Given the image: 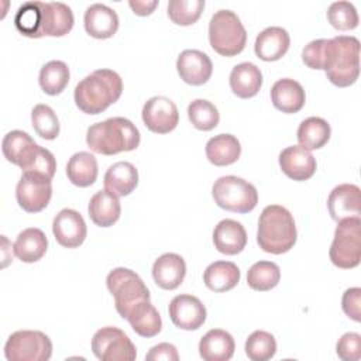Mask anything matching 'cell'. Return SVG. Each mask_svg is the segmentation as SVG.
I'll use <instances>...</instances> for the list:
<instances>
[{"label": "cell", "instance_id": "cell-9", "mask_svg": "<svg viewBox=\"0 0 361 361\" xmlns=\"http://www.w3.org/2000/svg\"><path fill=\"white\" fill-rule=\"evenodd\" d=\"M8 361H48L52 355L49 337L38 330L14 331L4 345Z\"/></svg>", "mask_w": 361, "mask_h": 361}, {"label": "cell", "instance_id": "cell-38", "mask_svg": "<svg viewBox=\"0 0 361 361\" xmlns=\"http://www.w3.org/2000/svg\"><path fill=\"white\" fill-rule=\"evenodd\" d=\"M276 353L275 337L264 330H255L245 341V354L252 361H268Z\"/></svg>", "mask_w": 361, "mask_h": 361}, {"label": "cell", "instance_id": "cell-45", "mask_svg": "<svg viewBox=\"0 0 361 361\" xmlns=\"http://www.w3.org/2000/svg\"><path fill=\"white\" fill-rule=\"evenodd\" d=\"M341 307L344 313L354 322L361 320V289L350 288L343 293Z\"/></svg>", "mask_w": 361, "mask_h": 361}, {"label": "cell", "instance_id": "cell-27", "mask_svg": "<svg viewBox=\"0 0 361 361\" xmlns=\"http://www.w3.org/2000/svg\"><path fill=\"white\" fill-rule=\"evenodd\" d=\"M228 82L235 96L250 99L259 92L262 85V73L257 65L251 62H241L231 69Z\"/></svg>", "mask_w": 361, "mask_h": 361}, {"label": "cell", "instance_id": "cell-13", "mask_svg": "<svg viewBox=\"0 0 361 361\" xmlns=\"http://www.w3.org/2000/svg\"><path fill=\"white\" fill-rule=\"evenodd\" d=\"M147 128L157 134H166L178 126L179 113L176 104L165 96L148 99L141 111Z\"/></svg>", "mask_w": 361, "mask_h": 361}, {"label": "cell", "instance_id": "cell-20", "mask_svg": "<svg viewBox=\"0 0 361 361\" xmlns=\"http://www.w3.org/2000/svg\"><path fill=\"white\" fill-rule=\"evenodd\" d=\"M83 24L86 32L99 39L113 37L118 30L117 13L106 4L94 3L90 4L83 16Z\"/></svg>", "mask_w": 361, "mask_h": 361}, {"label": "cell", "instance_id": "cell-14", "mask_svg": "<svg viewBox=\"0 0 361 361\" xmlns=\"http://www.w3.org/2000/svg\"><path fill=\"white\" fill-rule=\"evenodd\" d=\"M172 323L182 330H197L206 320V307L193 295H176L168 307Z\"/></svg>", "mask_w": 361, "mask_h": 361}, {"label": "cell", "instance_id": "cell-22", "mask_svg": "<svg viewBox=\"0 0 361 361\" xmlns=\"http://www.w3.org/2000/svg\"><path fill=\"white\" fill-rule=\"evenodd\" d=\"M290 37L282 27L272 25L262 30L255 39L254 51L262 61L271 62L281 59L289 49Z\"/></svg>", "mask_w": 361, "mask_h": 361}, {"label": "cell", "instance_id": "cell-4", "mask_svg": "<svg viewBox=\"0 0 361 361\" xmlns=\"http://www.w3.org/2000/svg\"><path fill=\"white\" fill-rule=\"evenodd\" d=\"M360 75V41L353 35L330 38V56L326 68L327 79L338 86L353 85Z\"/></svg>", "mask_w": 361, "mask_h": 361}, {"label": "cell", "instance_id": "cell-12", "mask_svg": "<svg viewBox=\"0 0 361 361\" xmlns=\"http://www.w3.org/2000/svg\"><path fill=\"white\" fill-rule=\"evenodd\" d=\"M73 27V13L62 1H38V38L62 37Z\"/></svg>", "mask_w": 361, "mask_h": 361}, {"label": "cell", "instance_id": "cell-39", "mask_svg": "<svg viewBox=\"0 0 361 361\" xmlns=\"http://www.w3.org/2000/svg\"><path fill=\"white\" fill-rule=\"evenodd\" d=\"M31 123L35 133L45 140H55L59 134V120L48 104H37L31 111Z\"/></svg>", "mask_w": 361, "mask_h": 361}, {"label": "cell", "instance_id": "cell-40", "mask_svg": "<svg viewBox=\"0 0 361 361\" xmlns=\"http://www.w3.org/2000/svg\"><path fill=\"white\" fill-rule=\"evenodd\" d=\"M204 8V0H171L168 16L178 25L195 24Z\"/></svg>", "mask_w": 361, "mask_h": 361}, {"label": "cell", "instance_id": "cell-37", "mask_svg": "<svg viewBox=\"0 0 361 361\" xmlns=\"http://www.w3.org/2000/svg\"><path fill=\"white\" fill-rule=\"evenodd\" d=\"M188 117L195 128L202 131L213 130L219 121L220 114L217 107L204 99H195L188 106Z\"/></svg>", "mask_w": 361, "mask_h": 361}, {"label": "cell", "instance_id": "cell-42", "mask_svg": "<svg viewBox=\"0 0 361 361\" xmlns=\"http://www.w3.org/2000/svg\"><path fill=\"white\" fill-rule=\"evenodd\" d=\"M330 56V39L319 38L310 41L302 51V61L312 69L326 71Z\"/></svg>", "mask_w": 361, "mask_h": 361}, {"label": "cell", "instance_id": "cell-15", "mask_svg": "<svg viewBox=\"0 0 361 361\" xmlns=\"http://www.w3.org/2000/svg\"><path fill=\"white\" fill-rule=\"evenodd\" d=\"M52 233L58 244L66 248L79 247L86 238V223L73 209H62L52 221Z\"/></svg>", "mask_w": 361, "mask_h": 361}, {"label": "cell", "instance_id": "cell-6", "mask_svg": "<svg viewBox=\"0 0 361 361\" xmlns=\"http://www.w3.org/2000/svg\"><path fill=\"white\" fill-rule=\"evenodd\" d=\"M107 289L114 298V306L123 319L140 302L149 300V290L144 281L128 268H116L106 278Z\"/></svg>", "mask_w": 361, "mask_h": 361}, {"label": "cell", "instance_id": "cell-36", "mask_svg": "<svg viewBox=\"0 0 361 361\" xmlns=\"http://www.w3.org/2000/svg\"><path fill=\"white\" fill-rule=\"evenodd\" d=\"M281 269L272 261H258L247 272V283L251 289L265 292L279 283Z\"/></svg>", "mask_w": 361, "mask_h": 361}, {"label": "cell", "instance_id": "cell-34", "mask_svg": "<svg viewBox=\"0 0 361 361\" xmlns=\"http://www.w3.org/2000/svg\"><path fill=\"white\" fill-rule=\"evenodd\" d=\"M330 124L322 117H307L299 124L298 141L305 149H319L330 140Z\"/></svg>", "mask_w": 361, "mask_h": 361}, {"label": "cell", "instance_id": "cell-26", "mask_svg": "<svg viewBox=\"0 0 361 361\" xmlns=\"http://www.w3.org/2000/svg\"><path fill=\"white\" fill-rule=\"evenodd\" d=\"M90 220L99 227H110L113 226L121 214V206L118 196L113 195L109 190L96 192L89 202L87 206Z\"/></svg>", "mask_w": 361, "mask_h": 361}, {"label": "cell", "instance_id": "cell-24", "mask_svg": "<svg viewBox=\"0 0 361 361\" xmlns=\"http://www.w3.org/2000/svg\"><path fill=\"white\" fill-rule=\"evenodd\" d=\"M271 100L275 109L282 113H298L306 100L302 85L290 78L276 80L271 87Z\"/></svg>", "mask_w": 361, "mask_h": 361}, {"label": "cell", "instance_id": "cell-25", "mask_svg": "<svg viewBox=\"0 0 361 361\" xmlns=\"http://www.w3.org/2000/svg\"><path fill=\"white\" fill-rule=\"evenodd\" d=\"M234 348L233 336L221 329L209 330L199 341V354L204 361H228Z\"/></svg>", "mask_w": 361, "mask_h": 361}, {"label": "cell", "instance_id": "cell-28", "mask_svg": "<svg viewBox=\"0 0 361 361\" xmlns=\"http://www.w3.org/2000/svg\"><path fill=\"white\" fill-rule=\"evenodd\" d=\"M104 188L116 196L130 195L138 185V171L128 161H120L109 166L104 173Z\"/></svg>", "mask_w": 361, "mask_h": 361}, {"label": "cell", "instance_id": "cell-35", "mask_svg": "<svg viewBox=\"0 0 361 361\" xmlns=\"http://www.w3.org/2000/svg\"><path fill=\"white\" fill-rule=\"evenodd\" d=\"M69 68L63 61H49L39 71V86L41 89L51 96L59 94L69 83Z\"/></svg>", "mask_w": 361, "mask_h": 361}, {"label": "cell", "instance_id": "cell-46", "mask_svg": "<svg viewBox=\"0 0 361 361\" xmlns=\"http://www.w3.org/2000/svg\"><path fill=\"white\" fill-rule=\"evenodd\" d=\"M145 360L148 361H159V360H165V361H178L179 360V354L178 350L173 344L169 343H159L158 345H154L148 354L145 355Z\"/></svg>", "mask_w": 361, "mask_h": 361}, {"label": "cell", "instance_id": "cell-33", "mask_svg": "<svg viewBox=\"0 0 361 361\" xmlns=\"http://www.w3.org/2000/svg\"><path fill=\"white\" fill-rule=\"evenodd\" d=\"M97 161L94 155L86 151L73 154L66 164L68 179L79 188L93 185L97 178Z\"/></svg>", "mask_w": 361, "mask_h": 361}, {"label": "cell", "instance_id": "cell-7", "mask_svg": "<svg viewBox=\"0 0 361 361\" xmlns=\"http://www.w3.org/2000/svg\"><path fill=\"white\" fill-rule=\"evenodd\" d=\"M212 195L219 207L234 213H248L258 203L255 186L234 175L219 178L212 188Z\"/></svg>", "mask_w": 361, "mask_h": 361}, {"label": "cell", "instance_id": "cell-17", "mask_svg": "<svg viewBox=\"0 0 361 361\" xmlns=\"http://www.w3.org/2000/svg\"><path fill=\"white\" fill-rule=\"evenodd\" d=\"M327 209L333 220L340 221L347 217H360L361 190L357 185L341 183L336 186L327 197Z\"/></svg>", "mask_w": 361, "mask_h": 361}, {"label": "cell", "instance_id": "cell-41", "mask_svg": "<svg viewBox=\"0 0 361 361\" xmlns=\"http://www.w3.org/2000/svg\"><path fill=\"white\" fill-rule=\"evenodd\" d=\"M327 20L334 28L340 31L354 30L358 25V13L353 3L340 0L329 6Z\"/></svg>", "mask_w": 361, "mask_h": 361}, {"label": "cell", "instance_id": "cell-11", "mask_svg": "<svg viewBox=\"0 0 361 361\" xmlns=\"http://www.w3.org/2000/svg\"><path fill=\"white\" fill-rule=\"evenodd\" d=\"M52 196L51 179L38 172H23L17 188L16 199L20 207L28 213L44 210Z\"/></svg>", "mask_w": 361, "mask_h": 361}, {"label": "cell", "instance_id": "cell-23", "mask_svg": "<svg viewBox=\"0 0 361 361\" xmlns=\"http://www.w3.org/2000/svg\"><path fill=\"white\" fill-rule=\"evenodd\" d=\"M213 243L219 252L235 255L247 245V231L241 223L233 219H224L214 227Z\"/></svg>", "mask_w": 361, "mask_h": 361}, {"label": "cell", "instance_id": "cell-18", "mask_svg": "<svg viewBox=\"0 0 361 361\" xmlns=\"http://www.w3.org/2000/svg\"><path fill=\"white\" fill-rule=\"evenodd\" d=\"M39 145L25 131L13 130L7 133L1 141V151L4 158L25 171L35 157Z\"/></svg>", "mask_w": 361, "mask_h": 361}, {"label": "cell", "instance_id": "cell-19", "mask_svg": "<svg viewBox=\"0 0 361 361\" xmlns=\"http://www.w3.org/2000/svg\"><path fill=\"white\" fill-rule=\"evenodd\" d=\"M279 166L282 172L293 180H306L316 172V159L309 149L292 145L281 151Z\"/></svg>", "mask_w": 361, "mask_h": 361}, {"label": "cell", "instance_id": "cell-16", "mask_svg": "<svg viewBox=\"0 0 361 361\" xmlns=\"http://www.w3.org/2000/svg\"><path fill=\"white\" fill-rule=\"evenodd\" d=\"M176 71L183 82L200 86L210 79L213 63L207 54L199 49H185L176 59Z\"/></svg>", "mask_w": 361, "mask_h": 361}, {"label": "cell", "instance_id": "cell-47", "mask_svg": "<svg viewBox=\"0 0 361 361\" xmlns=\"http://www.w3.org/2000/svg\"><path fill=\"white\" fill-rule=\"evenodd\" d=\"M128 6L137 16H148L158 6V0H130Z\"/></svg>", "mask_w": 361, "mask_h": 361}, {"label": "cell", "instance_id": "cell-29", "mask_svg": "<svg viewBox=\"0 0 361 361\" xmlns=\"http://www.w3.org/2000/svg\"><path fill=\"white\" fill-rule=\"evenodd\" d=\"M13 248L16 257L23 262H37L45 255L48 240L41 228L28 227L17 235Z\"/></svg>", "mask_w": 361, "mask_h": 361}, {"label": "cell", "instance_id": "cell-21", "mask_svg": "<svg viewBox=\"0 0 361 361\" xmlns=\"http://www.w3.org/2000/svg\"><path fill=\"white\" fill-rule=\"evenodd\" d=\"M185 275V259L175 252L162 254L155 259L152 265V278L155 283L166 290L176 289L183 282Z\"/></svg>", "mask_w": 361, "mask_h": 361}, {"label": "cell", "instance_id": "cell-3", "mask_svg": "<svg viewBox=\"0 0 361 361\" xmlns=\"http://www.w3.org/2000/svg\"><path fill=\"white\" fill-rule=\"evenodd\" d=\"M298 231L293 216L281 204L267 206L258 220L257 243L269 254L288 252L296 243Z\"/></svg>", "mask_w": 361, "mask_h": 361}, {"label": "cell", "instance_id": "cell-43", "mask_svg": "<svg viewBox=\"0 0 361 361\" xmlns=\"http://www.w3.org/2000/svg\"><path fill=\"white\" fill-rule=\"evenodd\" d=\"M336 351L343 361H358L361 358V336L353 331L343 334L337 341Z\"/></svg>", "mask_w": 361, "mask_h": 361}, {"label": "cell", "instance_id": "cell-31", "mask_svg": "<svg viewBox=\"0 0 361 361\" xmlns=\"http://www.w3.org/2000/svg\"><path fill=\"white\" fill-rule=\"evenodd\" d=\"M241 155V144L233 134H219L206 144V157L216 166L234 164Z\"/></svg>", "mask_w": 361, "mask_h": 361}, {"label": "cell", "instance_id": "cell-2", "mask_svg": "<svg viewBox=\"0 0 361 361\" xmlns=\"http://www.w3.org/2000/svg\"><path fill=\"white\" fill-rule=\"evenodd\" d=\"M138 128L124 117H110L94 123L87 128V147L102 155H114L123 151H133L140 145Z\"/></svg>", "mask_w": 361, "mask_h": 361}, {"label": "cell", "instance_id": "cell-30", "mask_svg": "<svg viewBox=\"0 0 361 361\" xmlns=\"http://www.w3.org/2000/svg\"><path fill=\"white\" fill-rule=\"evenodd\" d=\"M127 320L133 330L141 337H154L162 329V320L158 310L149 300L137 303L127 314Z\"/></svg>", "mask_w": 361, "mask_h": 361}, {"label": "cell", "instance_id": "cell-10", "mask_svg": "<svg viewBox=\"0 0 361 361\" xmlns=\"http://www.w3.org/2000/svg\"><path fill=\"white\" fill-rule=\"evenodd\" d=\"M92 351L102 361H133L137 348L120 329L107 326L99 329L92 338Z\"/></svg>", "mask_w": 361, "mask_h": 361}, {"label": "cell", "instance_id": "cell-32", "mask_svg": "<svg viewBox=\"0 0 361 361\" xmlns=\"http://www.w3.org/2000/svg\"><path fill=\"white\" fill-rule=\"evenodd\" d=\"M240 281V269L231 261H214L203 272L204 285L213 292H227Z\"/></svg>", "mask_w": 361, "mask_h": 361}, {"label": "cell", "instance_id": "cell-44", "mask_svg": "<svg viewBox=\"0 0 361 361\" xmlns=\"http://www.w3.org/2000/svg\"><path fill=\"white\" fill-rule=\"evenodd\" d=\"M55 171H56V161H55L54 154L49 149L39 145L35 157L32 158V161L30 162L27 169L23 172H38V173H42L47 178L52 179L55 175Z\"/></svg>", "mask_w": 361, "mask_h": 361}, {"label": "cell", "instance_id": "cell-8", "mask_svg": "<svg viewBox=\"0 0 361 361\" xmlns=\"http://www.w3.org/2000/svg\"><path fill=\"white\" fill-rule=\"evenodd\" d=\"M337 223L329 251L330 261L341 269L355 268L361 259V219L347 217Z\"/></svg>", "mask_w": 361, "mask_h": 361}, {"label": "cell", "instance_id": "cell-1", "mask_svg": "<svg viewBox=\"0 0 361 361\" xmlns=\"http://www.w3.org/2000/svg\"><path fill=\"white\" fill-rule=\"evenodd\" d=\"M123 93V80L116 71L96 69L75 87V103L86 114H99Z\"/></svg>", "mask_w": 361, "mask_h": 361}, {"label": "cell", "instance_id": "cell-5", "mask_svg": "<svg viewBox=\"0 0 361 361\" xmlns=\"http://www.w3.org/2000/svg\"><path fill=\"white\" fill-rule=\"evenodd\" d=\"M209 41L212 48L223 56L240 54L247 42V31L231 10L216 11L209 23Z\"/></svg>", "mask_w": 361, "mask_h": 361}]
</instances>
